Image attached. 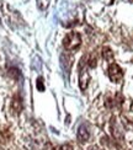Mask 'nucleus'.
<instances>
[{
  "mask_svg": "<svg viewBox=\"0 0 133 150\" xmlns=\"http://www.w3.org/2000/svg\"><path fill=\"white\" fill-rule=\"evenodd\" d=\"M102 55H104L105 60H107L109 63H112L113 62V53H112V51L109 47H106V48L102 49Z\"/></svg>",
  "mask_w": 133,
  "mask_h": 150,
  "instance_id": "obj_6",
  "label": "nucleus"
},
{
  "mask_svg": "<svg viewBox=\"0 0 133 150\" xmlns=\"http://www.w3.org/2000/svg\"><path fill=\"white\" fill-rule=\"evenodd\" d=\"M85 58L83 57L80 62V65H79V85H80V89L81 90H85L87 83H89V79H90V75H89V71L85 68Z\"/></svg>",
  "mask_w": 133,
  "mask_h": 150,
  "instance_id": "obj_2",
  "label": "nucleus"
},
{
  "mask_svg": "<svg viewBox=\"0 0 133 150\" xmlns=\"http://www.w3.org/2000/svg\"><path fill=\"white\" fill-rule=\"evenodd\" d=\"M81 45V37L78 32H69L64 40H63V46L67 51H75Z\"/></svg>",
  "mask_w": 133,
  "mask_h": 150,
  "instance_id": "obj_1",
  "label": "nucleus"
},
{
  "mask_svg": "<svg viewBox=\"0 0 133 150\" xmlns=\"http://www.w3.org/2000/svg\"><path fill=\"white\" fill-rule=\"evenodd\" d=\"M77 138L79 142L84 143V142H87V139L90 138V132H89L87 127L85 126H80L79 129H78V133H77Z\"/></svg>",
  "mask_w": 133,
  "mask_h": 150,
  "instance_id": "obj_4",
  "label": "nucleus"
},
{
  "mask_svg": "<svg viewBox=\"0 0 133 150\" xmlns=\"http://www.w3.org/2000/svg\"><path fill=\"white\" fill-rule=\"evenodd\" d=\"M11 110L15 112V113H20L21 110H22V101L18 95L14 96L12 98V102H11Z\"/></svg>",
  "mask_w": 133,
  "mask_h": 150,
  "instance_id": "obj_5",
  "label": "nucleus"
},
{
  "mask_svg": "<svg viewBox=\"0 0 133 150\" xmlns=\"http://www.w3.org/2000/svg\"><path fill=\"white\" fill-rule=\"evenodd\" d=\"M131 111H133V102H132V105H131Z\"/></svg>",
  "mask_w": 133,
  "mask_h": 150,
  "instance_id": "obj_12",
  "label": "nucleus"
},
{
  "mask_svg": "<svg viewBox=\"0 0 133 150\" xmlns=\"http://www.w3.org/2000/svg\"><path fill=\"white\" fill-rule=\"evenodd\" d=\"M0 8H3V0H0Z\"/></svg>",
  "mask_w": 133,
  "mask_h": 150,
  "instance_id": "obj_11",
  "label": "nucleus"
},
{
  "mask_svg": "<svg viewBox=\"0 0 133 150\" xmlns=\"http://www.w3.org/2000/svg\"><path fill=\"white\" fill-rule=\"evenodd\" d=\"M37 6L40 10H46L48 6V0H37Z\"/></svg>",
  "mask_w": 133,
  "mask_h": 150,
  "instance_id": "obj_7",
  "label": "nucleus"
},
{
  "mask_svg": "<svg viewBox=\"0 0 133 150\" xmlns=\"http://www.w3.org/2000/svg\"><path fill=\"white\" fill-rule=\"evenodd\" d=\"M87 150H101V149H100L99 146H96V145H91Z\"/></svg>",
  "mask_w": 133,
  "mask_h": 150,
  "instance_id": "obj_10",
  "label": "nucleus"
},
{
  "mask_svg": "<svg viewBox=\"0 0 133 150\" xmlns=\"http://www.w3.org/2000/svg\"><path fill=\"white\" fill-rule=\"evenodd\" d=\"M37 89H38V91H43V90H44L43 79H42V78H38V79H37Z\"/></svg>",
  "mask_w": 133,
  "mask_h": 150,
  "instance_id": "obj_8",
  "label": "nucleus"
},
{
  "mask_svg": "<svg viewBox=\"0 0 133 150\" xmlns=\"http://www.w3.org/2000/svg\"><path fill=\"white\" fill-rule=\"evenodd\" d=\"M107 74H109V78L112 83H119L123 79V70L121 69V67L116 63H111L109 67V70H107Z\"/></svg>",
  "mask_w": 133,
  "mask_h": 150,
  "instance_id": "obj_3",
  "label": "nucleus"
},
{
  "mask_svg": "<svg viewBox=\"0 0 133 150\" xmlns=\"http://www.w3.org/2000/svg\"><path fill=\"white\" fill-rule=\"evenodd\" d=\"M0 25H1V18H0Z\"/></svg>",
  "mask_w": 133,
  "mask_h": 150,
  "instance_id": "obj_13",
  "label": "nucleus"
},
{
  "mask_svg": "<svg viewBox=\"0 0 133 150\" xmlns=\"http://www.w3.org/2000/svg\"><path fill=\"white\" fill-rule=\"evenodd\" d=\"M58 150H73V146L69 145V144H64V145H62Z\"/></svg>",
  "mask_w": 133,
  "mask_h": 150,
  "instance_id": "obj_9",
  "label": "nucleus"
}]
</instances>
